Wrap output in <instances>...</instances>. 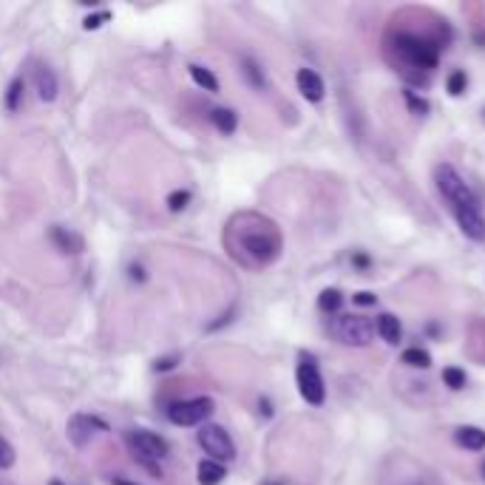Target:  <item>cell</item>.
<instances>
[{
  "mask_svg": "<svg viewBox=\"0 0 485 485\" xmlns=\"http://www.w3.org/2000/svg\"><path fill=\"white\" fill-rule=\"evenodd\" d=\"M225 247L247 270H264L278 261L284 236L278 225L255 210H242L225 225Z\"/></svg>",
  "mask_w": 485,
  "mask_h": 485,
  "instance_id": "6da1fadb",
  "label": "cell"
},
{
  "mask_svg": "<svg viewBox=\"0 0 485 485\" xmlns=\"http://www.w3.org/2000/svg\"><path fill=\"white\" fill-rule=\"evenodd\" d=\"M435 182H437V191L440 196L449 202L460 230L471 239V242H483L485 239V216L483 208H480V199L477 193L466 185V179L452 168V165H437L435 168Z\"/></svg>",
  "mask_w": 485,
  "mask_h": 485,
  "instance_id": "7a4b0ae2",
  "label": "cell"
},
{
  "mask_svg": "<svg viewBox=\"0 0 485 485\" xmlns=\"http://www.w3.org/2000/svg\"><path fill=\"white\" fill-rule=\"evenodd\" d=\"M440 37H432V34H420V31H409V28H389L386 34V51L389 57H395V63L406 68H415L412 71V80L415 82H426L420 77V71H432L437 68V60H440Z\"/></svg>",
  "mask_w": 485,
  "mask_h": 485,
  "instance_id": "3957f363",
  "label": "cell"
},
{
  "mask_svg": "<svg viewBox=\"0 0 485 485\" xmlns=\"http://www.w3.org/2000/svg\"><path fill=\"white\" fill-rule=\"evenodd\" d=\"M196 440H199V446L205 449V454H210V460H216V463H222V466L230 463V460H236V443H233V437H230L222 426H216V423L199 426Z\"/></svg>",
  "mask_w": 485,
  "mask_h": 485,
  "instance_id": "277c9868",
  "label": "cell"
},
{
  "mask_svg": "<svg viewBox=\"0 0 485 485\" xmlns=\"http://www.w3.org/2000/svg\"><path fill=\"white\" fill-rule=\"evenodd\" d=\"M335 338L346 346H369L375 341V324L366 315H341L335 318Z\"/></svg>",
  "mask_w": 485,
  "mask_h": 485,
  "instance_id": "5b68a950",
  "label": "cell"
},
{
  "mask_svg": "<svg viewBox=\"0 0 485 485\" xmlns=\"http://www.w3.org/2000/svg\"><path fill=\"white\" fill-rule=\"evenodd\" d=\"M295 380H298V392L309 406H321L326 398V386L321 378V369L315 363L312 355H301V363L295 369Z\"/></svg>",
  "mask_w": 485,
  "mask_h": 485,
  "instance_id": "8992f818",
  "label": "cell"
},
{
  "mask_svg": "<svg viewBox=\"0 0 485 485\" xmlns=\"http://www.w3.org/2000/svg\"><path fill=\"white\" fill-rule=\"evenodd\" d=\"M216 412L213 398H191V400H179L168 409V420L174 426H205V420Z\"/></svg>",
  "mask_w": 485,
  "mask_h": 485,
  "instance_id": "52a82bcc",
  "label": "cell"
},
{
  "mask_svg": "<svg viewBox=\"0 0 485 485\" xmlns=\"http://www.w3.org/2000/svg\"><path fill=\"white\" fill-rule=\"evenodd\" d=\"M128 443H131V449H134V457H142L145 466H151L154 471H156L154 463H159V460H165V457L171 454L168 440L159 437V435H154V432H145V429L131 432V435H128Z\"/></svg>",
  "mask_w": 485,
  "mask_h": 485,
  "instance_id": "ba28073f",
  "label": "cell"
},
{
  "mask_svg": "<svg viewBox=\"0 0 485 485\" xmlns=\"http://www.w3.org/2000/svg\"><path fill=\"white\" fill-rule=\"evenodd\" d=\"M105 432H108V423L94 415H74L68 420V437L77 449H85L97 435H105Z\"/></svg>",
  "mask_w": 485,
  "mask_h": 485,
  "instance_id": "9c48e42d",
  "label": "cell"
},
{
  "mask_svg": "<svg viewBox=\"0 0 485 485\" xmlns=\"http://www.w3.org/2000/svg\"><path fill=\"white\" fill-rule=\"evenodd\" d=\"M295 82H298V91H301L304 100H309V102H321V100H324V91H326V88H324V80H321L318 71H312V68H298Z\"/></svg>",
  "mask_w": 485,
  "mask_h": 485,
  "instance_id": "30bf717a",
  "label": "cell"
},
{
  "mask_svg": "<svg viewBox=\"0 0 485 485\" xmlns=\"http://www.w3.org/2000/svg\"><path fill=\"white\" fill-rule=\"evenodd\" d=\"M48 239L51 244L60 250V252H65V255H80L82 252V236L80 233H74V230H68V228H60V225H54L51 230H48Z\"/></svg>",
  "mask_w": 485,
  "mask_h": 485,
  "instance_id": "8fae6325",
  "label": "cell"
},
{
  "mask_svg": "<svg viewBox=\"0 0 485 485\" xmlns=\"http://www.w3.org/2000/svg\"><path fill=\"white\" fill-rule=\"evenodd\" d=\"M34 85H37V97L43 102H54L57 100V91H60V82H57V74L48 68V65H40L34 71Z\"/></svg>",
  "mask_w": 485,
  "mask_h": 485,
  "instance_id": "7c38bea8",
  "label": "cell"
},
{
  "mask_svg": "<svg viewBox=\"0 0 485 485\" xmlns=\"http://www.w3.org/2000/svg\"><path fill=\"white\" fill-rule=\"evenodd\" d=\"M454 443L460 449H469V452H483L485 449V432L480 426H460L454 432Z\"/></svg>",
  "mask_w": 485,
  "mask_h": 485,
  "instance_id": "4fadbf2b",
  "label": "cell"
},
{
  "mask_svg": "<svg viewBox=\"0 0 485 485\" xmlns=\"http://www.w3.org/2000/svg\"><path fill=\"white\" fill-rule=\"evenodd\" d=\"M375 329H378V335L386 341V343H400V338H403V326H400V321L392 315V312H383L380 318H378V324H375Z\"/></svg>",
  "mask_w": 485,
  "mask_h": 485,
  "instance_id": "5bb4252c",
  "label": "cell"
},
{
  "mask_svg": "<svg viewBox=\"0 0 485 485\" xmlns=\"http://www.w3.org/2000/svg\"><path fill=\"white\" fill-rule=\"evenodd\" d=\"M196 474H199V485H219L228 477V469L222 463H216V460H202Z\"/></svg>",
  "mask_w": 485,
  "mask_h": 485,
  "instance_id": "9a60e30c",
  "label": "cell"
},
{
  "mask_svg": "<svg viewBox=\"0 0 485 485\" xmlns=\"http://www.w3.org/2000/svg\"><path fill=\"white\" fill-rule=\"evenodd\" d=\"M188 71H191V77H193V82H196L199 88H205V91H210V94L219 91V80H216V74H213L210 68H205V65H199V63H191Z\"/></svg>",
  "mask_w": 485,
  "mask_h": 485,
  "instance_id": "2e32d148",
  "label": "cell"
},
{
  "mask_svg": "<svg viewBox=\"0 0 485 485\" xmlns=\"http://www.w3.org/2000/svg\"><path fill=\"white\" fill-rule=\"evenodd\" d=\"M210 122L216 125V131H219V134H228V137L239 128V117H236V111H233V108H216V111L210 114Z\"/></svg>",
  "mask_w": 485,
  "mask_h": 485,
  "instance_id": "e0dca14e",
  "label": "cell"
},
{
  "mask_svg": "<svg viewBox=\"0 0 485 485\" xmlns=\"http://www.w3.org/2000/svg\"><path fill=\"white\" fill-rule=\"evenodd\" d=\"M318 307L324 309V312H341V307H343V292L341 289H335V287H329V289H324L321 295H318Z\"/></svg>",
  "mask_w": 485,
  "mask_h": 485,
  "instance_id": "ac0fdd59",
  "label": "cell"
},
{
  "mask_svg": "<svg viewBox=\"0 0 485 485\" xmlns=\"http://www.w3.org/2000/svg\"><path fill=\"white\" fill-rule=\"evenodd\" d=\"M400 361H403L406 366H412V369H429V366H432V355H429L426 349H420V346L406 349Z\"/></svg>",
  "mask_w": 485,
  "mask_h": 485,
  "instance_id": "d6986e66",
  "label": "cell"
},
{
  "mask_svg": "<svg viewBox=\"0 0 485 485\" xmlns=\"http://www.w3.org/2000/svg\"><path fill=\"white\" fill-rule=\"evenodd\" d=\"M443 383H446L449 389L460 392V389L466 386V372H463V369H457V366H449V369H443Z\"/></svg>",
  "mask_w": 485,
  "mask_h": 485,
  "instance_id": "ffe728a7",
  "label": "cell"
},
{
  "mask_svg": "<svg viewBox=\"0 0 485 485\" xmlns=\"http://www.w3.org/2000/svg\"><path fill=\"white\" fill-rule=\"evenodd\" d=\"M191 199H193L191 191H174V193L168 196V210H171V213H182V210L191 205Z\"/></svg>",
  "mask_w": 485,
  "mask_h": 485,
  "instance_id": "44dd1931",
  "label": "cell"
},
{
  "mask_svg": "<svg viewBox=\"0 0 485 485\" xmlns=\"http://www.w3.org/2000/svg\"><path fill=\"white\" fill-rule=\"evenodd\" d=\"M242 65H244V77H247V82H250L252 88H264V74H261V68H258L252 60H247V57L242 60Z\"/></svg>",
  "mask_w": 485,
  "mask_h": 485,
  "instance_id": "7402d4cb",
  "label": "cell"
},
{
  "mask_svg": "<svg viewBox=\"0 0 485 485\" xmlns=\"http://www.w3.org/2000/svg\"><path fill=\"white\" fill-rule=\"evenodd\" d=\"M20 97H23V80H11L9 82V91H6V108L9 111H17L20 108Z\"/></svg>",
  "mask_w": 485,
  "mask_h": 485,
  "instance_id": "603a6c76",
  "label": "cell"
},
{
  "mask_svg": "<svg viewBox=\"0 0 485 485\" xmlns=\"http://www.w3.org/2000/svg\"><path fill=\"white\" fill-rule=\"evenodd\" d=\"M466 85H469V77H466V71H454V74L449 77V82H446V88H449V94H452V97H463Z\"/></svg>",
  "mask_w": 485,
  "mask_h": 485,
  "instance_id": "cb8c5ba5",
  "label": "cell"
},
{
  "mask_svg": "<svg viewBox=\"0 0 485 485\" xmlns=\"http://www.w3.org/2000/svg\"><path fill=\"white\" fill-rule=\"evenodd\" d=\"M403 97H406V105H409V111H412V114H417V117L429 114V100L417 97L415 91H403Z\"/></svg>",
  "mask_w": 485,
  "mask_h": 485,
  "instance_id": "d4e9b609",
  "label": "cell"
},
{
  "mask_svg": "<svg viewBox=\"0 0 485 485\" xmlns=\"http://www.w3.org/2000/svg\"><path fill=\"white\" fill-rule=\"evenodd\" d=\"M14 460H17L14 446H11L6 437H0V469H3V471H6V469H11V466H14Z\"/></svg>",
  "mask_w": 485,
  "mask_h": 485,
  "instance_id": "484cf974",
  "label": "cell"
},
{
  "mask_svg": "<svg viewBox=\"0 0 485 485\" xmlns=\"http://www.w3.org/2000/svg\"><path fill=\"white\" fill-rule=\"evenodd\" d=\"M111 20V11H100V14H88L85 20H82V28L85 31H97V28H102L105 23Z\"/></svg>",
  "mask_w": 485,
  "mask_h": 485,
  "instance_id": "4316f807",
  "label": "cell"
},
{
  "mask_svg": "<svg viewBox=\"0 0 485 485\" xmlns=\"http://www.w3.org/2000/svg\"><path fill=\"white\" fill-rule=\"evenodd\" d=\"M179 361H182L179 355H168V358H159V361L154 363V369H156V372H171V369H176Z\"/></svg>",
  "mask_w": 485,
  "mask_h": 485,
  "instance_id": "83f0119b",
  "label": "cell"
},
{
  "mask_svg": "<svg viewBox=\"0 0 485 485\" xmlns=\"http://www.w3.org/2000/svg\"><path fill=\"white\" fill-rule=\"evenodd\" d=\"M352 304H358V307H372V304H378V295H372V292H355V295H352Z\"/></svg>",
  "mask_w": 485,
  "mask_h": 485,
  "instance_id": "f1b7e54d",
  "label": "cell"
},
{
  "mask_svg": "<svg viewBox=\"0 0 485 485\" xmlns=\"http://www.w3.org/2000/svg\"><path fill=\"white\" fill-rule=\"evenodd\" d=\"M352 264H358V267H363V270H366V267H369V258L358 252V255H352Z\"/></svg>",
  "mask_w": 485,
  "mask_h": 485,
  "instance_id": "f546056e",
  "label": "cell"
},
{
  "mask_svg": "<svg viewBox=\"0 0 485 485\" xmlns=\"http://www.w3.org/2000/svg\"><path fill=\"white\" fill-rule=\"evenodd\" d=\"M114 485H137V483H125V480H117Z\"/></svg>",
  "mask_w": 485,
  "mask_h": 485,
  "instance_id": "4dcf8cb0",
  "label": "cell"
},
{
  "mask_svg": "<svg viewBox=\"0 0 485 485\" xmlns=\"http://www.w3.org/2000/svg\"><path fill=\"white\" fill-rule=\"evenodd\" d=\"M48 485H65V483H60V480H51Z\"/></svg>",
  "mask_w": 485,
  "mask_h": 485,
  "instance_id": "1f68e13d",
  "label": "cell"
},
{
  "mask_svg": "<svg viewBox=\"0 0 485 485\" xmlns=\"http://www.w3.org/2000/svg\"><path fill=\"white\" fill-rule=\"evenodd\" d=\"M483 474H485V463H483Z\"/></svg>",
  "mask_w": 485,
  "mask_h": 485,
  "instance_id": "d6a6232c",
  "label": "cell"
}]
</instances>
